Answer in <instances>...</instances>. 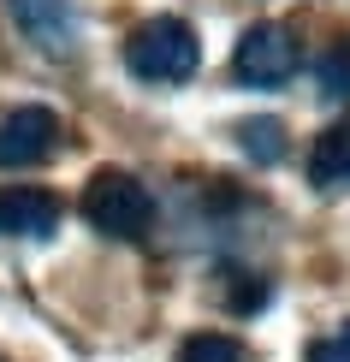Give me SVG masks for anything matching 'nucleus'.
I'll return each instance as SVG.
<instances>
[{"label":"nucleus","instance_id":"nucleus-3","mask_svg":"<svg viewBox=\"0 0 350 362\" xmlns=\"http://www.w3.org/2000/svg\"><path fill=\"white\" fill-rule=\"evenodd\" d=\"M297 66H303V42L285 24H273V18L250 24L243 42L232 48V78L243 89H279V83L297 78Z\"/></svg>","mask_w":350,"mask_h":362},{"label":"nucleus","instance_id":"nucleus-6","mask_svg":"<svg viewBox=\"0 0 350 362\" xmlns=\"http://www.w3.org/2000/svg\"><path fill=\"white\" fill-rule=\"evenodd\" d=\"M59 232V196L48 190H0V238H54Z\"/></svg>","mask_w":350,"mask_h":362},{"label":"nucleus","instance_id":"nucleus-5","mask_svg":"<svg viewBox=\"0 0 350 362\" xmlns=\"http://www.w3.org/2000/svg\"><path fill=\"white\" fill-rule=\"evenodd\" d=\"M6 12L36 54H48V59L78 54V6L71 0H6Z\"/></svg>","mask_w":350,"mask_h":362},{"label":"nucleus","instance_id":"nucleus-9","mask_svg":"<svg viewBox=\"0 0 350 362\" xmlns=\"http://www.w3.org/2000/svg\"><path fill=\"white\" fill-rule=\"evenodd\" d=\"M315 83H321L327 101H350V42H332V48L321 54V66H315Z\"/></svg>","mask_w":350,"mask_h":362},{"label":"nucleus","instance_id":"nucleus-8","mask_svg":"<svg viewBox=\"0 0 350 362\" xmlns=\"http://www.w3.org/2000/svg\"><path fill=\"white\" fill-rule=\"evenodd\" d=\"M238 148L255 160V167H273V160H285V125L267 119V113L262 119H243V125H238Z\"/></svg>","mask_w":350,"mask_h":362},{"label":"nucleus","instance_id":"nucleus-2","mask_svg":"<svg viewBox=\"0 0 350 362\" xmlns=\"http://www.w3.org/2000/svg\"><path fill=\"white\" fill-rule=\"evenodd\" d=\"M83 220L95 226L101 238L136 244V238H148V226H155V190L136 173L101 167V173H89V185H83Z\"/></svg>","mask_w":350,"mask_h":362},{"label":"nucleus","instance_id":"nucleus-1","mask_svg":"<svg viewBox=\"0 0 350 362\" xmlns=\"http://www.w3.org/2000/svg\"><path fill=\"white\" fill-rule=\"evenodd\" d=\"M125 71L143 83H190L196 71H202V42H196V30L185 18H173V12H161V18H143L125 36Z\"/></svg>","mask_w":350,"mask_h":362},{"label":"nucleus","instance_id":"nucleus-7","mask_svg":"<svg viewBox=\"0 0 350 362\" xmlns=\"http://www.w3.org/2000/svg\"><path fill=\"white\" fill-rule=\"evenodd\" d=\"M309 185L321 196L350 190V119L332 125V131H321V143H315V155H309Z\"/></svg>","mask_w":350,"mask_h":362},{"label":"nucleus","instance_id":"nucleus-4","mask_svg":"<svg viewBox=\"0 0 350 362\" xmlns=\"http://www.w3.org/2000/svg\"><path fill=\"white\" fill-rule=\"evenodd\" d=\"M59 113L54 107H12L0 119V167L6 173H24V167H42V160L59 155Z\"/></svg>","mask_w":350,"mask_h":362},{"label":"nucleus","instance_id":"nucleus-10","mask_svg":"<svg viewBox=\"0 0 350 362\" xmlns=\"http://www.w3.org/2000/svg\"><path fill=\"white\" fill-rule=\"evenodd\" d=\"M178 362H243V351L226 333H196L178 344Z\"/></svg>","mask_w":350,"mask_h":362},{"label":"nucleus","instance_id":"nucleus-11","mask_svg":"<svg viewBox=\"0 0 350 362\" xmlns=\"http://www.w3.org/2000/svg\"><path fill=\"white\" fill-rule=\"evenodd\" d=\"M309 362H350V321L332 327L327 339H315V344H309Z\"/></svg>","mask_w":350,"mask_h":362}]
</instances>
